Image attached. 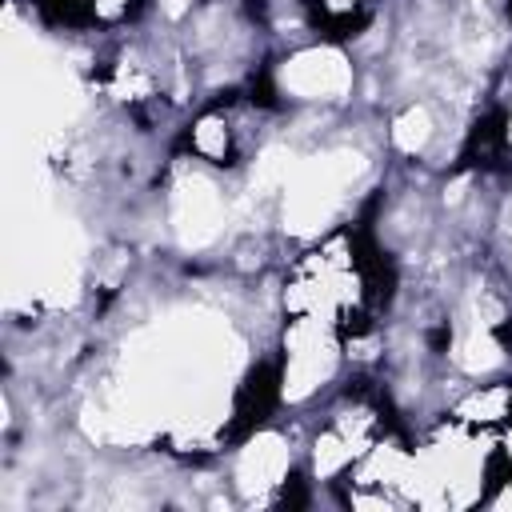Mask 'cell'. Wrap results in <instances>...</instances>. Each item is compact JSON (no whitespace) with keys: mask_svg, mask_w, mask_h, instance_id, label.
<instances>
[{"mask_svg":"<svg viewBox=\"0 0 512 512\" xmlns=\"http://www.w3.org/2000/svg\"><path fill=\"white\" fill-rule=\"evenodd\" d=\"M244 8H248V16H252V20H264V12H268V0H244Z\"/></svg>","mask_w":512,"mask_h":512,"instance_id":"30bf717a","label":"cell"},{"mask_svg":"<svg viewBox=\"0 0 512 512\" xmlns=\"http://www.w3.org/2000/svg\"><path fill=\"white\" fill-rule=\"evenodd\" d=\"M348 248H352V264H356V272H360V280H364L368 300H372L376 308L392 304V296H396V268H392V260L376 248L368 224H360V228L348 236Z\"/></svg>","mask_w":512,"mask_h":512,"instance_id":"7a4b0ae2","label":"cell"},{"mask_svg":"<svg viewBox=\"0 0 512 512\" xmlns=\"http://www.w3.org/2000/svg\"><path fill=\"white\" fill-rule=\"evenodd\" d=\"M508 148V112L504 108H492L488 116L476 120V128L468 132L464 148H460V168H488L504 156Z\"/></svg>","mask_w":512,"mask_h":512,"instance_id":"3957f363","label":"cell"},{"mask_svg":"<svg viewBox=\"0 0 512 512\" xmlns=\"http://www.w3.org/2000/svg\"><path fill=\"white\" fill-rule=\"evenodd\" d=\"M40 16L48 24H60V28H88L96 24V8L92 0H36Z\"/></svg>","mask_w":512,"mask_h":512,"instance_id":"277c9868","label":"cell"},{"mask_svg":"<svg viewBox=\"0 0 512 512\" xmlns=\"http://www.w3.org/2000/svg\"><path fill=\"white\" fill-rule=\"evenodd\" d=\"M368 24H372V12H368V8H348V12H328L316 28H320L328 40H352V36H360Z\"/></svg>","mask_w":512,"mask_h":512,"instance_id":"5b68a950","label":"cell"},{"mask_svg":"<svg viewBox=\"0 0 512 512\" xmlns=\"http://www.w3.org/2000/svg\"><path fill=\"white\" fill-rule=\"evenodd\" d=\"M280 504H288V508H304V504H308V488H304L300 476H288V484H284V492H280Z\"/></svg>","mask_w":512,"mask_h":512,"instance_id":"52a82bcc","label":"cell"},{"mask_svg":"<svg viewBox=\"0 0 512 512\" xmlns=\"http://www.w3.org/2000/svg\"><path fill=\"white\" fill-rule=\"evenodd\" d=\"M368 328H372V324H368L364 312H344V316H340V336H344V340H348V332L360 336V332H368Z\"/></svg>","mask_w":512,"mask_h":512,"instance_id":"ba28073f","label":"cell"},{"mask_svg":"<svg viewBox=\"0 0 512 512\" xmlns=\"http://www.w3.org/2000/svg\"><path fill=\"white\" fill-rule=\"evenodd\" d=\"M276 400H280V360H264V364H256V368L244 376V384H240V392H236L232 420H228V428H224V440L236 444V440L252 436V432L272 416Z\"/></svg>","mask_w":512,"mask_h":512,"instance_id":"6da1fadb","label":"cell"},{"mask_svg":"<svg viewBox=\"0 0 512 512\" xmlns=\"http://www.w3.org/2000/svg\"><path fill=\"white\" fill-rule=\"evenodd\" d=\"M448 340H452V332H448V324H440V328H432V336H428V344H432L436 352H444V348H448Z\"/></svg>","mask_w":512,"mask_h":512,"instance_id":"9c48e42d","label":"cell"},{"mask_svg":"<svg viewBox=\"0 0 512 512\" xmlns=\"http://www.w3.org/2000/svg\"><path fill=\"white\" fill-rule=\"evenodd\" d=\"M508 16H512V0H508Z\"/></svg>","mask_w":512,"mask_h":512,"instance_id":"7c38bea8","label":"cell"},{"mask_svg":"<svg viewBox=\"0 0 512 512\" xmlns=\"http://www.w3.org/2000/svg\"><path fill=\"white\" fill-rule=\"evenodd\" d=\"M496 340H500V344H508V340H512V328H508V324H500V328H496Z\"/></svg>","mask_w":512,"mask_h":512,"instance_id":"8fae6325","label":"cell"},{"mask_svg":"<svg viewBox=\"0 0 512 512\" xmlns=\"http://www.w3.org/2000/svg\"><path fill=\"white\" fill-rule=\"evenodd\" d=\"M248 100L260 104V108H276V84H272V72H268V68H260V72L252 76V84H248Z\"/></svg>","mask_w":512,"mask_h":512,"instance_id":"8992f818","label":"cell"}]
</instances>
